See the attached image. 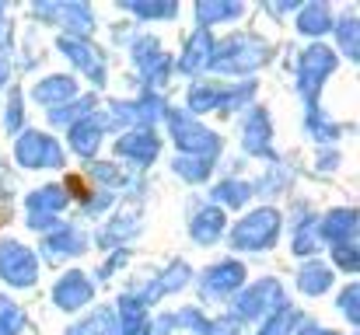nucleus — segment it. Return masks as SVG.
<instances>
[]
</instances>
